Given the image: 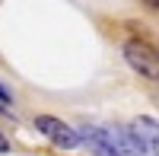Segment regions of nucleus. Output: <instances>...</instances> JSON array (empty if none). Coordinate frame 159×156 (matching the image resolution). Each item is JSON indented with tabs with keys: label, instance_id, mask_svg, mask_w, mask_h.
Masks as SVG:
<instances>
[{
	"label": "nucleus",
	"instance_id": "1",
	"mask_svg": "<svg viewBox=\"0 0 159 156\" xmlns=\"http://www.w3.org/2000/svg\"><path fill=\"white\" fill-rule=\"evenodd\" d=\"M80 140H86L99 156H140V147L134 144L130 131H118V127L86 124L83 131H80Z\"/></svg>",
	"mask_w": 159,
	"mask_h": 156
},
{
	"label": "nucleus",
	"instance_id": "2",
	"mask_svg": "<svg viewBox=\"0 0 159 156\" xmlns=\"http://www.w3.org/2000/svg\"><path fill=\"white\" fill-rule=\"evenodd\" d=\"M124 61L134 73L147 76V80H159V48H153L150 42L143 38L124 42Z\"/></svg>",
	"mask_w": 159,
	"mask_h": 156
},
{
	"label": "nucleus",
	"instance_id": "3",
	"mask_svg": "<svg viewBox=\"0 0 159 156\" xmlns=\"http://www.w3.org/2000/svg\"><path fill=\"white\" fill-rule=\"evenodd\" d=\"M35 127H38V134H45L51 144L61 147V150H76L80 144H83L76 127H70L67 121L54 118V115H38V118H35Z\"/></svg>",
	"mask_w": 159,
	"mask_h": 156
},
{
	"label": "nucleus",
	"instance_id": "4",
	"mask_svg": "<svg viewBox=\"0 0 159 156\" xmlns=\"http://www.w3.org/2000/svg\"><path fill=\"white\" fill-rule=\"evenodd\" d=\"M130 137L134 144L140 147V153H150V156H159V121L150 118V115H140V118L130 121Z\"/></svg>",
	"mask_w": 159,
	"mask_h": 156
},
{
	"label": "nucleus",
	"instance_id": "5",
	"mask_svg": "<svg viewBox=\"0 0 159 156\" xmlns=\"http://www.w3.org/2000/svg\"><path fill=\"white\" fill-rule=\"evenodd\" d=\"M7 102H10V93H7L3 86H0V105H7Z\"/></svg>",
	"mask_w": 159,
	"mask_h": 156
},
{
	"label": "nucleus",
	"instance_id": "6",
	"mask_svg": "<svg viewBox=\"0 0 159 156\" xmlns=\"http://www.w3.org/2000/svg\"><path fill=\"white\" fill-rule=\"evenodd\" d=\"M7 150H10V140H7L3 134H0V153H7Z\"/></svg>",
	"mask_w": 159,
	"mask_h": 156
},
{
	"label": "nucleus",
	"instance_id": "7",
	"mask_svg": "<svg viewBox=\"0 0 159 156\" xmlns=\"http://www.w3.org/2000/svg\"><path fill=\"white\" fill-rule=\"evenodd\" d=\"M147 7H153V10H159V0H143Z\"/></svg>",
	"mask_w": 159,
	"mask_h": 156
}]
</instances>
